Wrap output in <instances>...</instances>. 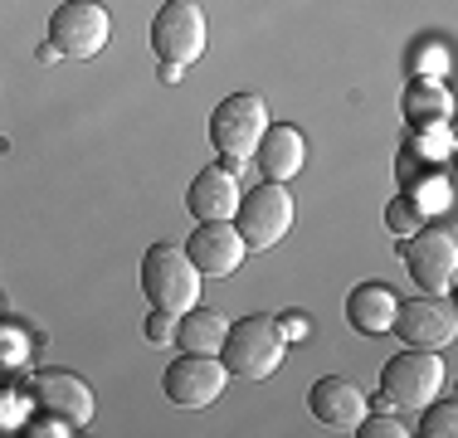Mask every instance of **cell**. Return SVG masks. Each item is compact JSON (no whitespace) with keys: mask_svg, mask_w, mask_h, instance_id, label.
Returning <instances> with one entry per match:
<instances>
[{"mask_svg":"<svg viewBox=\"0 0 458 438\" xmlns=\"http://www.w3.org/2000/svg\"><path fill=\"white\" fill-rule=\"evenodd\" d=\"M274 122L268 117V103L259 93H229L220 97V107L210 113V147L215 156H220L225 171H244L249 161H254L259 151V137H264V127Z\"/></svg>","mask_w":458,"mask_h":438,"instance_id":"1","label":"cell"},{"mask_svg":"<svg viewBox=\"0 0 458 438\" xmlns=\"http://www.w3.org/2000/svg\"><path fill=\"white\" fill-rule=\"evenodd\" d=\"M141 292H147L151 312L181 316L200 302V268L176 244H151L141 254Z\"/></svg>","mask_w":458,"mask_h":438,"instance_id":"2","label":"cell"},{"mask_svg":"<svg viewBox=\"0 0 458 438\" xmlns=\"http://www.w3.org/2000/svg\"><path fill=\"white\" fill-rule=\"evenodd\" d=\"M283 350H288V336H283L278 316H239L225 332L220 360L239 380H268L283 366Z\"/></svg>","mask_w":458,"mask_h":438,"instance_id":"3","label":"cell"},{"mask_svg":"<svg viewBox=\"0 0 458 438\" xmlns=\"http://www.w3.org/2000/svg\"><path fill=\"white\" fill-rule=\"evenodd\" d=\"M444 380H449V370H444L439 350L410 346V350H400V356L386 360V370H380V400L400 414H420L424 404L444 390Z\"/></svg>","mask_w":458,"mask_h":438,"instance_id":"4","label":"cell"},{"mask_svg":"<svg viewBox=\"0 0 458 438\" xmlns=\"http://www.w3.org/2000/svg\"><path fill=\"white\" fill-rule=\"evenodd\" d=\"M400 263L414 278V288L429 292V298H444L458 278V239L449 229H414L410 239H400Z\"/></svg>","mask_w":458,"mask_h":438,"instance_id":"5","label":"cell"},{"mask_svg":"<svg viewBox=\"0 0 458 438\" xmlns=\"http://www.w3.org/2000/svg\"><path fill=\"white\" fill-rule=\"evenodd\" d=\"M113 39V15L103 0H64L49 15V44L64 59H98Z\"/></svg>","mask_w":458,"mask_h":438,"instance_id":"6","label":"cell"},{"mask_svg":"<svg viewBox=\"0 0 458 438\" xmlns=\"http://www.w3.org/2000/svg\"><path fill=\"white\" fill-rule=\"evenodd\" d=\"M293 195L283 181H264L254 190L239 195V210H234V229L244 239V248H274L283 234L293 229Z\"/></svg>","mask_w":458,"mask_h":438,"instance_id":"7","label":"cell"},{"mask_svg":"<svg viewBox=\"0 0 458 438\" xmlns=\"http://www.w3.org/2000/svg\"><path fill=\"white\" fill-rule=\"evenodd\" d=\"M205 44H210V35H205L200 0H166V5L157 10V20H151V54H157L161 63L191 69L205 54Z\"/></svg>","mask_w":458,"mask_h":438,"instance_id":"8","label":"cell"},{"mask_svg":"<svg viewBox=\"0 0 458 438\" xmlns=\"http://www.w3.org/2000/svg\"><path fill=\"white\" fill-rule=\"evenodd\" d=\"M229 385V370L220 356H195V350H185L166 366V375H161V390H166L171 404H181V409H205V404H215Z\"/></svg>","mask_w":458,"mask_h":438,"instance_id":"9","label":"cell"},{"mask_svg":"<svg viewBox=\"0 0 458 438\" xmlns=\"http://www.w3.org/2000/svg\"><path fill=\"white\" fill-rule=\"evenodd\" d=\"M390 332H395L405 346L444 350L458 336V312H454L449 298H429V292H420L414 302L395 307V326H390Z\"/></svg>","mask_w":458,"mask_h":438,"instance_id":"10","label":"cell"},{"mask_svg":"<svg viewBox=\"0 0 458 438\" xmlns=\"http://www.w3.org/2000/svg\"><path fill=\"white\" fill-rule=\"evenodd\" d=\"M185 254L200 268V278H229V273H239L249 248L239 239L234 219H195V234L185 244Z\"/></svg>","mask_w":458,"mask_h":438,"instance_id":"11","label":"cell"},{"mask_svg":"<svg viewBox=\"0 0 458 438\" xmlns=\"http://www.w3.org/2000/svg\"><path fill=\"white\" fill-rule=\"evenodd\" d=\"M30 390H35L39 409L69 419L73 429H89L93 424V390H89V380L73 375V370H39V375L30 380Z\"/></svg>","mask_w":458,"mask_h":438,"instance_id":"12","label":"cell"},{"mask_svg":"<svg viewBox=\"0 0 458 438\" xmlns=\"http://www.w3.org/2000/svg\"><path fill=\"white\" fill-rule=\"evenodd\" d=\"M308 409L322 429L352 434L356 424L366 419V394L346 375H322V380H312V390H308Z\"/></svg>","mask_w":458,"mask_h":438,"instance_id":"13","label":"cell"},{"mask_svg":"<svg viewBox=\"0 0 458 438\" xmlns=\"http://www.w3.org/2000/svg\"><path fill=\"white\" fill-rule=\"evenodd\" d=\"M254 161H259V171H264V181L288 185L293 175L302 171V161H308V137H302L298 127H288V122H268L264 137H259Z\"/></svg>","mask_w":458,"mask_h":438,"instance_id":"14","label":"cell"},{"mask_svg":"<svg viewBox=\"0 0 458 438\" xmlns=\"http://www.w3.org/2000/svg\"><path fill=\"white\" fill-rule=\"evenodd\" d=\"M239 175L225 171V166H205L195 171L191 190H185V210H191L195 219H234L239 210Z\"/></svg>","mask_w":458,"mask_h":438,"instance_id":"15","label":"cell"},{"mask_svg":"<svg viewBox=\"0 0 458 438\" xmlns=\"http://www.w3.org/2000/svg\"><path fill=\"white\" fill-rule=\"evenodd\" d=\"M395 307H400V292L386 288V282H361V288L346 292V322L366 336H386L395 326Z\"/></svg>","mask_w":458,"mask_h":438,"instance_id":"16","label":"cell"},{"mask_svg":"<svg viewBox=\"0 0 458 438\" xmlns=\"http://www.w3.org/2000/svg\"><path fill=\"white\" fill-rule=\"evenodd\" d=\"M400 113L410 117L414 131H420V127H439V122H449L454 97H449V88H444L439 79H429V73H414V79L405 83V97H400Z\"/></svg>","mask_w":458,"mask_h":438,"instance_id":"17","label":"cell"},{"mask_svg":"<svg viewBox=\"0 0 458 438\" xmlns=\"http://www.w3.org/2000/svg\"><path fill=\"white\" fill-rule=\"evenodd\" d=\"M225 332H229V316L225 312H210V307H200V302H195L191 312L176 316V346L181 350H195V356H220Z\"/></svg>","mask_w":458,"mask_h":438,"instance_id":"18","label":"cell"},{"mask_svg":"<svg viewBox=\"0 0 458 438\" xmlns=\"http://www.w3.org/2000/svg\"><path fill=\"white\" fill-rule=\"evenodd\" d=\"M405 200L424 219H429L434 210H444V205H449V175H429V171H424V181H410L405 185Z\"/></svg>","mask_w":458,"mask_h":438,"instance_id":"19","label":"cell"},{"mask_svg":"<svg viewBox=\"0 0 458 438\" xmlns=\"http://www.w3.org/2000/svg\"><path fill=\"white\" fill-rule=\"evenodd\" d=\"M420 414H424V419H420V434L424 438H454L458 434V404L454 400H439V394H434Z\"/></svg>","mask_w":458,"mask_h":438,"instance_id":"20","label":"cell"},{"mask_svg":"<svg viewBox=\"0 0 458 438\" xmlns=\"http://www.w3.org/2000/svg\"><path fill=\"white\" fill-rule=\"evenodd\" d=\"M424 224H429V219H424L420 210H414V205L405 200V195H395V200L386 205V229H390L395 239H410L414 229H424Z\"/></svg>","mask_w":458,"mask_h":438,"instance_id":"21","label":"cell"},{"mask_svg":"<svg viewBox=\"0 0 458 438\" xmlns=\"http://www.w3.org/2000/svg\"><path fill=\"white\" fill-rule=\"evenodd\" d=\"M352 434H361V438H410L414 429L400 419V414H370V409H366V419L356 424Z\"/></svg>","mask_w":458,"mask_h":438,"instance_id":"22","label":"cell"},{"mask_svg":"<svg viewBox=\"0 0 458 438\" xmlns=\"http://www.w3.org/2000/svg\"><path fill=\"white\" fill-rule=\"evenodd\" d=\"M20 434H30V438H64V434H73V424L45 409V414H39V419H30V424H25V429H20Z\"/></svg>","mask_w":458,"mask_h":438,"instance_id":"23","label":"cell"},{"mask_svg":"<svg viewBox=\"0 0 458 438\" xmlns=\"http://www.w3.org/2000/svg\"><path fill=\"white\" fill-rule=\"evenodd\" d=\"M147 341H157V346L176 341V316H171V312H151L147 316Z\"/></svg>","mask_w":458,"mask_h":438,"instance_id":"24","label":"cell"},{"mask_svg":"<svg viewBox=\"0 0 458 438\" xmlns=\"http://www.w3.org/2000/svg\"><path fill=\"white\" fill-rule=\"evenodd\" d=\"M15 366H25V341L20 336H0V375H10Z\"/></svg>","mask_w":458,"mask_h":438,"instance_id":"25","label":"cell"},{"mask_svg":"<svg viewBox=\"0 0 458 438\" xmlns=\"http://www.w3.org/2000/svg\"><path fill=\"white\" fill-rule=\"evenodd\" d=\"M278 326H283V336H288V341H298V336H308V316H302V312H288V316H278Z\"/></svg>","mask_w":458,"mask_h":438,"instance_id":"26","label":"cell"},{"mask_svg":"<svg viewBox=\"0 0 458 438\" xmlns=\"http://www.w3.org/2000/svg\"><path fill=\"white\" fill-rule=\"evenodd\" d=\"M35 59H39V63H59L64 54H59V49H54V44L45 39V44H39V49H35Z\"/></svg>","mask_w":458,"mask_h":438,"instance_id":"27","label":"cell"},{"mask_svg":"<svg viewBox=\"0 0 458 438\" xmlns=\"http://www.w3.org/2000/svg\"><path fill=\"white\" fill-rule=\"evenodd\" d=\"M181 79H185L181 63H161V83H181Z\"/></svg>","mask_w":458,"mask_h":438,"instance_id":"28","label":"cell"}]
</instances>
